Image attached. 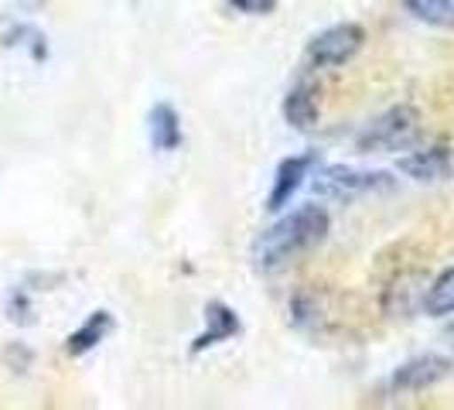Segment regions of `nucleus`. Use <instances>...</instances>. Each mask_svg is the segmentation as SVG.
Here are the masks:
<instances>
[{
  "label": "nucleus",
  "instance_id": "obj_10",
  "mask_svg": "<svg viewBox=\"0 0 454 410\" xmlns=\"http://www.w3.org/2000/svg\"><path fill=\"white\" fill-rule=\"evenodd\" d=\"M284 120L294 127V130H311L318 123V92L308 83H297L294 90L284 96Z\"/></svg>",
  "mask_w": 454,
  "mask_h": 410
},
{
  "label": "nucleus",
  "instance_id": "obj_9",
  "mask_svg": "<svg viewBox=\"0 0 454 410\" xmlns=\"http://www.w3.org/2000/svg\"><path fill=\"white\" fill-rule=\"evenodd\" d=\"M147 130H151V147L160 154H171L182 147V116L171 103H154V110L147 116Z\"/></svg>",
  "mask_w": 454,
  "mask_h": 410
},
{
  "label": "nucleus",
  "instance_id": "obj_11",
  "mask_svg": "<svg viewBox=\"0 0 454 410\" xmlns=\"http://www.w3.org/2000/svg\"><path fill=\"white\" fill-rule=\"evenodd\" d=\"M110 332H114V315H110V311H92L90 319L82 321V325L66 339V352L68 356H86V352H92Z\"/></svg>",
  "mask_w": 454,
  "mask_h": 410
},
{
  "label": "nucleus",
  "instance_id": "obj_15",
  "mask_svg": "<svg viewBox=\"0 0 454 410\" xmlns=\"http://www.w3.org/2000/svg\"><path fill=\"white\" fill-rule=\"evenodd\" d=\"M229 7H236L239 14L260 18V14H270L273 7H277V0H229Z\"/></svg>",
  "mask_w": 454,
  "mask_h": 410
},
{
  "label": "nucleus",
  "instance_id": "obj_7",
  "mask_svg": "<svg viewBox=\"0 0 454 410\" xmlns=\"http://www.w3.org/2000/svg\"><path fill=\"white\" fill-rule=\"evenodd\" d=\"M396 171H403L407 178L420 185H437L454 178V151L451 147H427V151H413L396 161Z\"/></svg>",
  "mask_w": 454,
  "mask_h": 410
},
{
  "label": "nucleus",
  "instance_id": "obj_5",
  "mask_svg": "<svg viewBox=\"0 0 454 410\" xmlns=\"http://www.w3.org/2000/svg\"><path fill=\"white\" fill-rule=\"evenodd\" d=\"M311 168H318V154H294V158H284L273 171V188L267 195V212H280L287 209L291 199L301 192L304 178H311Z\"/></svg>",
  "mask_w": 454,
  "mask_h": 410
},
{
  "label": "nucleus",
  "instance_id": "obj_1",
  "mask_svg": "<svg viewBox=\"0 0 454 410\" xmlns=\"http://www.w3.org/2000/svg\"><path fill=\"white\" fill-rule=\"evenodd\" d=\"M332 229V216L325 205H297L294 212L280 216L273 226H267L253 240V267L263 273H273L287 267L291 260L315 250Z\"/></svg>",
  "mask_w": 454,
  "mask_h": 410
},
{
  "label": "nucleus",
  "instance_id": "obj_8",
  "mask_svg": "<svg viewBox=\"0 0 454 410\" xmlns=\"http://www.w3.org/2000/svg\"><path fill=\"white\" fill-rule=\"evenodd\" d=\"M239 332H243L239 315L223 301H208L205 304V332L192 342V352H205V349H212L219 342H229L232 335H239Z\"/></svg>",
  "mask_w": 454,
  "mask_h": 410
},
{
  "label": "nucleus",
  "instance_id": "obj_6",
  "mask_svg": "<svg viewBox=\"0 0 454 410\" xmlns=\"http://www.w3.org/2000/svg\"><path fill=\"white\" fill-rule=\"evenodd\" d=\"M451 373V359L448 356H437V352H427V356H413L407 363L393 373V390H403V393H420V390L437 387L441 380H448Z\"/></svg>",
  "mask_w": 454,
  "mask_h": 410
},
{
  "label": "nucleus",
  "instance_id": "obj_14",
  "mask_svg": "<svg viewBox=\"0 0 454 410\" xmlns=\"http://www.w3.org/2000/svg\"><path fill=\"white\" fill-rule=\"evenodd\" d=\"M7 319L21 321V325L31 321V304H27L24 291H11V297H7Z\"/></svg>",
  "mask_w": 454,
  "mask_h": 410
},
{
  "label": "nucleus",
  "instance_id": "obj_4",
  "mask_svg": "<svg viewBox=\"0 0 454 410\" xmlns=\"http://www.w3.org/2000/svg\"><path fill=\"white\" fill-rule=\"evenodd\" d=\"M365 45V31L363 24L356 21H341L318 31L311 42H308V62L315 68H339L345 62H352Z\"/></svg>",
  "mask_w": 454,
  "mask_h": 410
},
{
  "label": "nucleus",
  "instance_id": "obj_2",
  "mask_svg": "<svg viewBox=\"0 0 454 410\" xmlns=\"http://www.w3.org/2000/svg\"><path fill=\"white\" fill-rule=\"evenodd\" d=\"M417 123L420 116L413 106H393L387 114H380L376 120H369L363 127V134L356 137V151L359 154H387V151H396L413 140L417 134Z\"/></svg>",
  "mask_w": 454,
  "mask_h": 410
},
{
  "label": "nucleus",
  "instance_id": "obj_3",
  "mask_svg": "<svg viewBox=\"0 0 454 410\" xmlns=\"http://www.w3.org/2000/svg\"><path fill=\"white\" fill-rule=\"evenodd\" d=\"M315 192L321 199H359V195H372V192H389L393 178L387 171H359V168H345V164H328L315 175Z\"/></svg>",
  "mask_w": 454,
  "mask_h": 410
},
{
  "label": "nucleus",
  "instance_id": "obj_12",
  "mask_svg": "<svg viewBox=\"0 0 454 410\" xmlns=\"http://www.w3.org/2000/svg\"><path fill=\"white\" fill-rule=\"evenodd\" d=\"M424 311L431 319H451L454 315V267L441 271L424 295Z\"/></svg>",
  "mask_w": 454,
  "mask_h": 410
},
{
  "label": "nucleus",
  "instance_id": "obj_13",
  "mask_svg": "<svg viewBox=\"0 0 454 410\" xmlns=\"http://www.w3.org/2000/svg\"><path fill=\"white\" fill-rule=\"evenodd\" d=\"M410 18L431 28H454V0H403Z\"/></svg>",
  "mask_w": 454,
  "mask_h": 410
},
{
  "label": "nucleus",
  "instance_id": "obj_16",
  "mask_svg": "<svg viewBox=\"0 0 454 410\" xmlns=\"http://www.w3.org/2000/svg\"><path fill=\"white\" fill-rule=\"evenodd\" d=\"M444 339H448V345L454 349V321L448 325V328H444Z\"/></svg>",
  "mask_w": 454,
  "mask_h": 410
}]
</instances>
